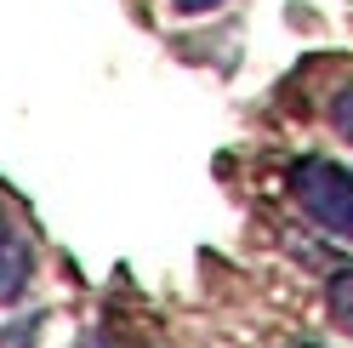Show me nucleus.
I'll return each instance as SVG.
<instances>
[{"label":"nucleus","instance_id":"nucleus-1","mask_svg":"<svg viewBox=\"0 0 353 348\" xmlns=\"http://www.w3.org/2000/svg\"><path fill=\"white\" fill-rule=\"evenodd\" d=\"M291 188H296L302 211L314 217L319 229H330L336 240L353 246V177H347L342 166H330V160H302L296 177H291Z\"/></svg>","mask_w":353,"mask_h":348},{"label":"nucleus","instance_id":"nucleus-2","mask_svg":"<svg viewBox=\"0 0 353 348\" xmlns=\"http://www.w3.org/2000/svg\"><path fill=\"white\" fill-rule=\"evenodd\" d=\"M29 291V240L0 206V302H17Z\"/></svg>","mask_w":353,"mask_h":348},{"label":"nucleus","instance_id":"nucleus-3","mask_svg":"<svg viewBox=\"0 0 353 348\" xmlns=\"http://www.w3.org/2000/svg\"><path fill=\"white\" fill-rule=\"evenodd\" d=\"M330 320H336L342 331L353 337V269L330 274Z\"/></svg>","mask_w":353,"mask_h":348},{"label":"nucleus","instance_id":"nucleus-4","mask_svg":"<svg viewBox=\"0 0 353 348\" xmlns=\"http://www.w3.org/2000/svg\"><path fill=\"white\" fill-rule=\"evenodd\" d=\"M176 12H211V6H223V0H171Z\"/></svg>","mask_w":353,"mask_h":348},{"label":"nucleus","instance_id":"nucleus-5","mask_svg":"<svg viewBox=\"0 0 353 348\" xmlns=\"http://www.w3.org/2000/svg\"><path fill=\"white\" fill-rule=\"evenodd\" d=\"M336 132L353 143V103H342V115H336Z\"/></svg>","mask_w":353,"mask_h":348},{"label":"nucleus","instance_id":"nucleus-6","mask_svg":"<svg viewBox=\"0 0 353 348\" xmlns=\"http://www.w3.org/2000/svg\"><path fill=\"white\" fill-rule=\"evenodd\" d=\"M80 348H108V342H103V337L92 331V337H80Z\"/></svg>","mask_w":353,"mask_h":348}]
</instances>
